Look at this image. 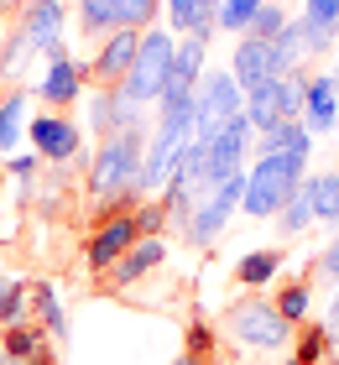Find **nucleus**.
<instances>
[{
	"mask_svg": "<svg viewBox=\"0 0 339 365\" xmlns=\"http://www.w3.org/2000/svg\"><path fill=\"white\" fill-rule=\"evenodd\" d=\"M303 178H308V157H256L246 168V193H241V214L251 220H277L282 204L303 188Z\"/></svg>",
	"mask_w": 339,
	"mask_h": 365,
	"instance_id": "2",
	"label": "nucleus"
},
{
	"mask_svg": "<svg viewBox=\"0 0 339 365\" xmlns=\"http://www.w3.org/2000/svg\"><path fill=\"white\" fill-rule=\"evenodd\" d=\"M173 365H203V360H193V355H178V360H173Z\"/></svg>",
	"mask_w": 339,
	"mask_h": 365,
	"instance_id": "41",
	"label": "nucleus"
},
{
	"mask_svg": "<svg viewBox=\"0 0 339 365\" xmlns=\"http://www.w3.org/2000/svg\"><path fill=\"white\" fill-rule=\"evenodd\" d=\"M303 193L313 204V225H334L339 230V173H308L303 178Z\"/></svg>",
	"mask_w": 339,
	"mask_h": 365,
	"instance_id": "21",
	"label": "nucleus"
},
{
	"mask_svg": "<svg viewBox=\"0 0 339 365\" xmlns=\"http://www.w3.org/2000/svg\"><path fill=\"white\" fill-rule=\"evenodd\" d=\"M241 193H246V173L214 182V188L198 198V209H193V220H188V230H183V235H188L193 245L219 240V230L230 225V214H241Z\"/></svg>",
	"mask_w": 339,
	"mask_h": 365,
	"instance_id": "8",
	"label": "nucleus"
},
{
	"mask_svg": "<svg viewBox=\"0 0 339 365\" xmlns=\"http://www.w3.org/2000/svg\"><path fill=\"white\" fill-rule=\"evenodd\" d=\"M277 272H282V256L277 251H251V256H241V267H235V277H241L246 287H266Z\"/></svg>",
	"mask_w": 339,
	"mask_h": 365,
	"instance_id": "24",
	"label": "nucleus"
},
{
	"mask_svg": "<svg viewBox=\"0 0 339 365\" xmlns=\"http://www.w3.org/2000/svg\"><path fill=\"white\" fill-rule=\"evenodd\" d=\"M282 313V324H303L308 319V308H313V292H308V282H287V287L277 292V303H271Z\"/></svg>",
	"mask_w": 339,
	"mask_h": 365,
	"instance_id": "25",
	"label": "nucleus"
},
{
	"mask_svg": "<svg viewBox=\"0 0 339 365\" xmlns=\"http://www.w3.org/2000/svg\"><path fill=\"white\" fill-rule=\"evenodd\" d=\"M209 6H225V0H209Z\"/></svg>",
	"mask_w": 339,
	"mask_h": 365,
	"instance_id": "43",
	"label": "nucleus"
},
{
	"mask_svg": "<svg viewBox=\"0 0 339 365\" xmlns=\"http://www.w3.org/2000/svg\"><path fill=\"white\" fill-rule=\"evenodd\" d=\"M136 240H141V235H136V220H131V214H110V220L99 225L89 240H84V261H89V272L105 277V272L131 251Z\"/></svg>",
	"mask_w": 339,
	"mask_h": 365,
	"instance_id": "11",
	"label": "nucleus"
},
{
	"mask_svg": "<svg viewBox=\"0 0 339 365\" xmlns=\"http://www.w3.org/2000/svg\"><path fill=\"white\" fill-rule=\"evenodd\" d=\"M26 125H31V89L0 94V157L16 152V141L26 136Z\"/></svg>",
	"mask_w": 339,
	"mask_h": 365,
	"instance_id": "20",
	"label": "nucleus"
},
{
	"mask_svg": "<svg viewBox=\"0 0 339 365\" xmlns=\"http://www.w3.org/2000/svg\"><path fill=\"white\" fill-rule=\"evenodd\" d=\"M334 58H339V42H334Z\"/></svg>",
	"mask_w": 339,
	"mask_h": 365,
	"instance_id": "45",
	"label": "nucleus"
},
{
	"mask_svg": "<svg viewBox=\"0 0 339 365\" xmlns=\"http://www.w3.org/2000/svg\"><path fill=\"white\" fill-rule=\"evenodd\" d=\"M42 344H47V334H42V329L16 324V329H6V334H0V355H6V360H26V355H37Z\"/></svg>",
	"mask_w": 339,
	"mask_h": 365,
	"instance_id": "26",
	"label": "nucleus"
},
{
	"mask_svg": "<svg viewBox=\"0 0 339 365\" xmlns=\"http://www.w3.org/2000/svg\"><path fill=\"white\" fill-rule=\"evenodd\" d=\"M203 73H209V42H198V37H178V47H173V78H167L162 99H183V94H193Z\"/></svg>",
	"mask_w": 339,
	"mask_h": 365,
	"instance_id": "16",
	"label": "nucleus"
},
{
	"mask_svg": "<svg viewBox=\"0 0 339 365\" xmlns=\"http://www.w3.org/2000/svg\"><path fill=\"white\" fill-rule=\"evenodd\" d=\"M37 162H42L37 152H31V157H16V162H11V173H16V178H31V173H37Z\"/></svg>",
	"mask_w": 339,
	"mask_h": 365,
	"instance_id": "38",
	"label": "nucleus"
},
{
	"mask_svg": "<svg viewBox=\"0 0 339 365\" xmlns=\"http://www.w3.org/2000/svg\"><path fill=\"white\" fill-rule=\"evenodd\" d=\"M162 261H167V240H162V235H141V240H136V245H131L121 261H115L105 277L115 282V287H136V282H141L146 272H157Z\"/></svg>",
	"mask_w": 339,
	"mask_h": 365,
	"instance_id": "18",
	"label": "nucleus"
},
{
	"mask_svg": "<svg viewBox=\"0 0 339 365\" xmlns=\"http://www.w3.org/2000/svg\"><path fill=\"white\" fill-rule=\"evenodd\" d=\"M26 136H31V152L42 162H74L84 152V130L68 120V115H37V120L26 125Z\"/></svg>",
	"mask_w": 339,
	"mask_h": 365,
	"instance_id": "10",
	"label": "nucleus"
},
{
	"mask_svg": "<svg viewBox=\"0 0 339 365\" xmlns=\"http://www.w3.org/2000/svg\"><path fill=\"white\" fill-rule=\"evenodd\" d=\"M282 365H298V360H282Z\"/></svg>",
	"mask_w": 339,
	"mask_h": 365,
	"instance_id": "44",
	"label": "nucleus"
},
{
	"mask_svg": "<svg viewBox=\"0 0 339 365\" xmlns=\"http://www.w3.org/2000/svg\"><path fill=\"white\" fill-rule=\"evenodd\" d=\"M329 334H334L329 324H318V329H308V334L298 339V355H293V360H298V365H318V360L329 355V344H334Z\"/></svg>",
	"mask_w": 339,
	"mask_h": 365,
	"instance_id": "31",
	"label": "nucleus"
},
{
	"mask_svg": "<svg viewBox=\"0 0 339 365\" xmlns=\"http://www.w3.org/2000/svg\"><path fill=\"white\" fill-rule=\"evenodd\" d=\"M141 152H146V130H115L94 146L89 173H84V188L105 214H131L136 204V182H141Z\"/></svg>",
	"mask_w": 339,
	"mask_h": 365,
	"instance_id": "1",
	"label": "nucleus"
},
{
	"mask_svg": "<svg viewBox=\"0 0 339 365\" xmlns=\"http://www.w3.org/2000/svg\"><path fill=\"white\" fill-rule=\"evenodd\" d=\"M313 267H318V277H339V235L324 245V251H318V261H313Z\"/></svg>",
	"mask_w": 339,
	"mask_h": 365,
	"instance_id": "37",
	"label": "nucleus"
},
{
	"mask_svg": "<svg viewBox=\"0 0 339 365\" xmlns=\"http://www.w3.org/2000/svg\"><path fill=\"white\" fill-rule=\"evenodd\" d=\"M329 329H334V334H339V292H334V303H329V319H324Z\"/></svg>",
	"mask_w": 339,
	"mask_h": 365,
	"instance_id": "40",
	"label": "nucleus"
},
{
	"mask_svg": "<svg viewBox=\"0 0 339 365\" xmlns=\"http://www.w3.org/2000/svg\"><path fill=\"white\" fill-rule=\"evenodd\" d=\"M21 365H58V360H53V350H47V344H42V350H37V355H26Z\"/></svg>",
	"mask_w": 339,
	"mask_h": 365,
	"instance_id": "39",
	"label": "nucleus"
},
{
	"mask_svg": "<svg viewBox=\"0 0 339 365\" xmlns=\"http://www.w3.org/2000/svg\"><path fill=\"white\" fill-rule=\"evenodd\" d=\"M230 334L251 344V350H282L293 339V324H282V313L266 297H246V303L230 308Z\"/></svg>",
	"mask_w": 339,
	"mask_h": 365,
	"instance_id": "6",
	"label": "nucleus"
},
{
	"mask_svg": "<svg viewBox=\"0 0 339 365\" xmlns=\"http://www.w3.org/2000/svg\"><path fill=\"white\" fill-rule=\"evenodd\" d=\"M131 220H136V235H162V230H167V209L162 204H141Z\"/></svg>",
	"mask_w": 339,
	"mask_h": 365,
	"instance_id": "35",
	"label": "nucleus"
},
{
	"mask_svg": "<svg viewBox=\"0 0 339 365\" xmlns=\"http://www.w3.org/2000/svg\"><path fill=\"white\" fill-rule=\"evenodd\" d=\"M230 73H235V84H241V94L271 84V78H277V63H271V42L241 37V42H235V58H230Z\"/></svg>",
	"mask_w": 339,
	"mask_h": 365,
	"instance_id": "17",
	"label": "nucleus"
},
{
	"mask_svg": "<svg viewBox=\"0 0 339 365\" xmlns=\"http://www.w3.org/2000/svg\"><path fill=\"white\" fill-rule=\"evenodd\" d=\"M241 110H246V94L235 84V73L230 68H209L198 78V89H193V141L209 146Z\"/></svg>",
	"mask_w": 339,
	"mask_h": 365,
	"instance_id": "4",
	"label": "nucleus"
},
{
	"mask_svg": "<svg viewBox=\"0 0 339 365\" xmlns=\"http://www.w3.org/2000/svg\"><path fill=\"white\" fill-rule=\"evenodd\" d=\"M188 355H193V360H209V355H214V329L203 324V319L188 324Z\"/></svg>",
	"mask_w": 339,
	"mask_h": 365,
	"instance_id": "36",
	"label": "nucleus"
},
{
	"mask_svg": "<svg viewBox=\"0 0 339 365\" xmlns=\"http://www.w3.org/2000/svg\"><path fill=\"white\" fill-rule=\"evenodd\" d=\"M173 47L178 37L167 26H146L141 31V47H136V63H131V73H126V99H136V105H157L162 89H167V78H173Z\"/></svg>",
	"mask_w": 339,
	"mask_h": 365,
	"instance_id": "3",
	"label": "nucleus"
},
{
	"mask_svg": "<svg viewBox=\"0 0 339 365\" xmlns=\"http://www.w3.org/2000/svg\"><path fill=\"white\" fill-rule=\"evenodd\" d=\"M63 26H68L63 0H26L21 6V31L31 37V47H37L42 58L63 53Z\"/></svg>",
	"mask_w": 339,
	"mask_h": 365,
	"instance_id": "13",
	"label": "nucleus"
},
{
	"mask_svg": "<svg viewBox=\"0 0 339 365\" xmlns=\"http://www.w3.org/2000/svg\"><path fill=\"white\" fill-rule=\"evenodd\" d=\"M31 58H37V47H31V37H26L21 26H16V31H11V42L0 47V78H16Z\"/></svg>",
	"mask_w": 339,
	"mask_h": 365,
	"instance_id": "28",
	"label": "nucleus"
},
{
	"mask_svg": "<svg viewBox=\"0 0 339 365\" xmlns=\"http://www.w3.org/2000/svg\"><path fill=\"white\" fill-rule=\"evenodd\" d=\"M251 120H246V110L235 115V120L219 130V136L203 146V193L214 188V182H225V178H241L246 173V152H251Z\"/></svg>",
	"mask_w": 339,
	"mask_h": 365,
	"instance_id": "7",
	"label": "nucleus"
},
{
	"mask_svg": "<svg viewBox=\"0 0 339 365\" xmlns=\"http://www.w3.org/2000/svg\"><path fill=\"white\" fill-rule=\"evenodd\" d=\"M298 31H303V58H324V53H334V42H339V31L308 26L303 16H298Z\"/></svg>",
	"mask_w": 339,
	"mask_h": 365,
	"instance_id": "33",
	"label": "nucleus"
},
{
	"mask_svg": "<svg viewBox=\"0 0 339 365\" xmlns=\"http://www.w3.org/2000/svg\"><path fill=\"white\" fill-rule=\"evenodd\" d=\"M157 11H162V0H79V31L99 42L121 26L146 31V26H157Z\"/></svg>",
	"mask_w": 339,
	"mask_h": 365,
	"instance_id": "5",
	"label": "nucleus"
},
{
	"mask_svg": "<svg viewBox=\"0 0 339 365\" xmlns=\"http://www.w3.org/2000/svg\"><path fill=\"white\" fill-rule=\"evenodd\" d=\"M26 319V282L0 277V329H16Z\"/></svg>",
	"mask_w": 339,
	"mask_h": 365,
	"instance_id": "27",
	"label": "nucleus"
},
{
	"mask_svg": "<svg viewBox=\"0 0 339 365\" xmlns=\"http://www.w3.org/2000/svg\"><path fill=\"white\" fill-rule=\"evenodd\" d=\"M303 21L308 26H324V31H339V0H303Z\"/></svg>",
	"mask_w": 339,
	"mask_h": 365,
	"instance_id": "34",
	"label": "nucleus"
},
{
	"mask_svg": "<svg viewBox=\"0 0 339 365\" xmlns=\"http://www.w3.org/2000/svg\"><path fill=\"white\" fill-rule=\"evenodd\" d=\"M136 47H141V31H110L105 42H99V53H94V63L84 73L94 78L99 89H121L126 84V73H131V63H136Z\"/></svg>",
	"mask_w": 339,
	"mask_h": 365,
	"instance_id": "9",
	"label": "nucleus"
},
{
	"mask_svg": "<svg viewBox=\"0 0 339 365\" xmlns=\"http://www.w3.org/2000/svg\"><path fill=\"white\" fill-rule=\"evenodd\" d=\"M84 63H74L68 58V47L63 53H53L47 58V73H42V84H37V94H42V105H53V110H68L74 99L84 94Z\"/></svg>",
	"mask_w": 339,
	"mask_h": 365,
	"instance_id": "15",
	"label": "nucleus"
},
{
	"mask_svg": "<svg viewBox=\"0 0 339 365\" xmlns=\"http://www.w3.org/2000/svg\"><path fill=\"white\" fill-rule=\"evenodd\" d=\"M308 225H313V204H308V193L298 188V193L282 204V214H277V230H282V235H303Z\"/></svg>",
	"mask_w": 339,
	"mask_h": 365,
	"instance_id": "29",
	"label": "nucleus"
},
{
	"mask_svg": "<svg viewBox=\"0 0 339 365\" xmlns=\"http://www.w3.org/2000/svg\"><path fill=\"white\" fill-rule=\"evenodd\" d=\"M303 125H308V136H334V125H339V73H313L308 78Z\"/></svg>",
	"mask_w": 339,
	"mask_h": 365,
	"instance_id": "14",
	"label": "nucleus"
},
{
	"mask_svg": "<svg viewBox=\"0 0 339 365\" xmlns=\"http://www.w3.org/2000/svg\"><path fill=\"white\" fill-rule=\"evenodd\" d=\"M282 26H287V11H282V6H261L256 16H251L246 37H256V42H271V37H277Z\"/></svg>",
	"mask_w": 339,
	"mask_h": 365,
	"instance_id": "32",
	"label": "nucleus"
},
{
	"mask_svg": "<svg viewBox=\"0 0 339 365\" xmlns=\"http://www.w3.org/2000/svg\"><path fill=\"white\" fill-rule=\"evenodd\" d=\"M89 130H99V141L115 130H146L141 105L126 99V89H89Z\"/></svg>",
	"mask_w": 339,
	"mask_h": 365,
	"instance_id": "12",
	"label": "nucleus"
},
{
	"mask_svg": "<svg viewBox=\"0 0 339 365\" xmlns=\"http://www.w3.org/2000/svg\"><path fill=\"white\" fill-rule=\"evenodd\" d=\"M261 6H266V0H225V6H219V31H235V37H246L251 16H256Z\"/></svg>",
	"mask_w": 339,
	"mask_h": 365,
	"instance_id": "30",
	"label": "nucleus"
},
{
	"mask_svg": "<svg viewBox=\"0 0 339 365\" xmlns=\"http://www.w3.org/2000/svg\"><path fill=\"white\" fill-rule=\"evenodd\" d=\"M26 303L37 308L47 339H68V313H63V297H58L53 282H31V287H26Z\"/></svg>",
	"mask_w": 339,
	"mask_h": 365,
	"instance_id": "22",
	"label": "nucleus"
},
{
	"mask_svg": "<svg viewBox=\"0 0 339 365\" xmlns=\"http://www.w3.org/2000/svg\"><path fill=\"white\" fill-rule=\"evenodd\" d=\"M282 152H293V157H308L313 152V136H308V125H303V120H277L271 130L256 136V157H282Z\"/></svg>",
	"mask_w": 339,
	"mask_h": 365,
	"instance_id": "19",
	"label": "nucleus"
},
{
	"mask_svg": "<svg viewBox=\"0 0 339 365\" xmlns=\"http://www.w3.org/2000/svg\"><path fill=\"white\" fill-rule=\"evenodd\" d=\"M266 6H282V11H287V6H298V0H266Z\"/></svg>",
	"mask_w": 339,
	"mask_h": 365,
	"instance_id": "42",
	"label": "nucleus"
},
{
	"mask_svg": "<svg viewBox=\"0 0 339 365\" xmlns=\"http://www.w3.org/2000/svg\"><path fill=\"white\" fill-rule=\"evenodd\" d=\"M246 120H251V130H256V136H261V130H271V125L282 120V94H277V78L246 94Z\"/></svg>",
	"mask_w": 339,
	"mask_h": 365,
	"instance_id": "23",
	"label": "nucleus"
}]
</instances>
